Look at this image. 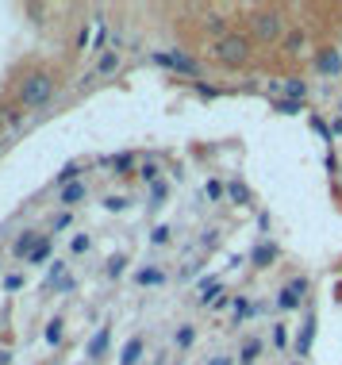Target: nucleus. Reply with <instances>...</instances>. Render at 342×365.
<instances>
[{
  "instance_id": "nucleus-1",
  "label": "nucleus",
  "mask_w": 342,
  "mask_h": 365,
  "mask_svg": "<svg viewBox=\"0 0 342 365\" xmlns=\"http://www.w3.org/2000/svg\"><path fill=\"white\" fill-rule=\"evenodd\" d=\"M250 31L258 43H285V16L277 12V8H258V12H250Z\"/></svg>"
},
{
  "instance_id": "nucleus-2",
  "label": "nucleus",
  "mask_w": 342,
  "mask_h": 365,
  "mask_svg": "<svg viewBox=\"0 0 342 365\" xmlns=\"http://www.w3.org/2000/svg\"><path fill=\"white\" fill-rule=\"evenodd\" d=\"M51 96H54V77L46 70H35V73H27L24 81H19V104L43 108V104H51Z\"/></svg>"
},
{
  "instance_id": "nucleus-3",
  "label": "nucleus",
  "mask_w": 342,
  "mask_h": 365,
  "mask_svg": "<svg viewBox=\"0 0 342 365\" xmlns=\"http://www.w3.org/2000/svg\"><path fill=\"white\" fill-rule=\"evenodd\" d=\"M250 38L247 35H239V31H227L223 38H216V62L223 66H231V70H239V66H247L250 62Z\"/></svg>"
},
{
  "instance_id": "nucleus-4",
  "label": "nucleus",
  "mask_w": 342,
  "mask_h": 365,
  "mask_svg": "<svg viewBox=\"0 0 342 365\" xmlns=\"http://www.w3.org/2000/svg\"><path fill=\"white\" fill-rule=\"evenodd\" d=\"M304 296H308V277H292L285 289L277 292V312H296V308H304Z\"/></svg>"
},
{
  "instance_id": "nucleus-5",
  "label": "nucleus",
  "mask_w": 342,
  "mask_h": 365,
  "mask_svg": "<svg viewBox=\"0 0 342 365\" xmlns=\"http://www.w3.org/2000/svg\"><path fill=\"white\" fill-rule=\"evenodd\" d=\"M154 62L165 66V70H177L185 77H200V62L197 58H189L185 51H170V54H154Z\"/></svg>"
},
{
  "instance_id": "nucleus-6",
  "label": "nucleus",
  "mask_w": 342,
  "mask_h": 365,
  "mask_svg": "<svg viewBox=\"0 0 342 365\" xmlns=\"http://www.w3.org/2000/svg\"><path fill=\"white\" fill-rule=\"evenodd\" d=\"M281 93V101H304L308 96V81L304 77H285V81L273 85V96Z\"/></svg>"
},
{
  "instance_id": "nucleus-7",
  "label": "nucleus",
  "mask_w": 342,
  "mask_h": 365,
  "mask_svg": "<svg viewBox=\"0 0 342 365\" xmlns=\"http://www.w3.org/2000/svg\"><path fill=\"white\" fill-rule=\"evenodd\" d=\"M316 70L327 73V77H338L342 73V54L335 46H323V51H316Z\"/></svg>"
},
{
  "instance_id": "nucleus-8",
  "label": "nucleus",
  "mask_w": 342,
  "mask_h": 365,
  "mask_svg": "<svg viewBox=\"0 0 342 365\" xmlns=\"http://www.w3.org/2000/svg\"><path fill=\"white\" fill-rule=\"evenodd\" d=\"M277 258H281L277 242H258V246L250 250V265H254V269H269V265L277 262Z\"/></svg>"
},
{
  "instance_id": "nucleus-9",
  "label": "nucleus",
  "mask_w": 342,
  "mask_h": 365,
  "mask_svg": "<svg viewBox=\"0 0 342 365\" xmlns=\"http://www.w3.org/2000/svg\"><path fill=\"white\" fill-rule=\"evenodd\" d=\"M311 342H316V315L308 312L304 327H300V334H296V358H308V354H311Z\"/></svg>"
},
{
  "instance_id": "nucleus-10",
  "label": "nucleus",
  "mask_w": 342,
  "mask_h": 365,
  "mask_svg": "<svg viewBox=\"0 0 342 365\" xmlns=\"http://www.w3.org/2000/svg\"><path fill=\"white\" fill-rule=\"evenodd\" d=\"M38 242H43V235H35V231H24V235L16 239V246H12V250H16V258H31Z\"/></svg>"
},
{
  "instance_id": "nucleus-11",
  "label": "nucleus",
  "mask_w": 342,
  "mask_h": 365,
  "mask_svg": "<svg viewBox=\"0 0 342 365\" xmlns=\"http://www.w3.org/2000/svg\"><path fill=\"white\" fill-rule=\"evenodd\" d=\"M85 181H73V185H66V189H58V200L66 204V208H73V204H81L85 200Z\"/></svg>"
},
{
  "instance_id": "nucleus-12",
  "label": "nucleus",
  "mask_w": 342,
  "mask_h": 365,
  "mask_svg": "<svg viewBox=\"0 0 342 365\" xmlns=\"http://www.w3.org/2000/svg\"><path fill=\"white\" fill-rule=\"evenodd\" d=\"M258 354H261V339H247L239 346V361L242 365H254V361H258Z\"/></svg>"
},
{
  "instance_id": "nucleus-13",
  "label": "nucleus",
  "mask_w": 342,
  "mask_h": 365,
  "mask_svg": "<svg viewBox=\"0 0 342 365\" xmlns=\"http://www.w3.org/2000/svg\"><path fill=\"white\" fill-rule=\"evenodd\" d=\"M108 339H112V331H108V327L96 331V339L89 342V358H93V361H96V358H104V350H108Z\"/></svg>"
},
{
  "instance_id": "nucleus-14",
  "label": "nucleus",
  "mask_w": 342,
  "mask_h": 365,
  "mask_svg": "<svg viewBox=\"0 0 342 365\" xmlns=\"http://www.w3.org/2000/svg\"><path fill=\"white\" fill-rule=\"evenodd\" d=\"M219 292H223V284H219L216 277L200 281V304H216V300H219Z\"/></svg>"
},
{
  "instance_id": "nucleus-15",
  "label": "nucleus",
  "mask_w": 342,
  "mask_h": 365,
  "mask_svg": "<svg viewBox=\"0 0 342 365\" xmlns=\"http://www.w3.org/2000/svg\"><path fill=\"white\" fill-rule=\"evenodd\" d=\"M139 358H142V339H131L120 354V365H139Z\"/></svg>"
},
{
  "instance_id": "nucleus-16",
  "label": "nucleus",
  "mask_w": 342,
  "mask_h": 365,
  "mask_svg": "<svg viewBox=\"0 0 342 365\" xmlns=\"http://www.w3.org/2000/svg\"><path fill=\"white\" fill-rule=\"evenodd\" d=\"M273 112H281V115H300V112H304V101H281V96H273Z\"/></svg>"
},
{
  "instance_id": "nucleus-17",
  "label": "nucleus",
  "mask_w": 342,
  "mask_h": 365,
  "mask_svg": "<svg viewBox=\"0 0 342 365\" xmlns=\"http://www.w3.org/2000/svg\"><path fill=\"white\" fill-rule=\"evenodd\" d=\"M77 177H81V165L70 162V165H62V173L54 177V185H58V189H66V185H73V181H77Z\"/></svg>"
},
{
  "instance_id": "nucleus-18",
  "label": "nucleus",
  "mask_w": 342,
  "mask_h": 365,
  "mask_svg": "<svg viewBox=\"0 0 342 365\" xmlns=\"http://www.w3.org/2000/svg\"><path fill=\"white\" fill-rule=\"evenodd\" d=\"M115 70H120V54H115V51H104L100 62H96V73H115Z\"/></svg>"
},
{
  "instance_id": "nucleus-19",
  "label": "nucleus",
  "mask_w": 342,
  "mask_h": 365,
  "mask_svg": "<svg viewBox=\"0 0 342 365\" xmlns=\"http://www.w3.org/2000/svg\"><path fill=\"white\" fill-rule=\"evenodd\" d=\"M227 196H231V204H250V189L242 181H231L227 185Z\"/></svg>"
},
{
  "instance_id": "nucleus-20",
  "label": "nucleus",
  "mask_w": 342,
  "mask_h": 365,
  "mask_svg": "<svg viewBox=\"0 0 342 365\" xmlns=\"http://www.w3.org/2000/svg\"><path fill=\"white\" fill-rule=\"evenodd\" d=\"M108 165H112L115 173H131L135 170V158L131 154H115V158H108Z\"/></svg>"
},
{
  "instance_id": "nucleus-21",
  "label": "nucleus",
  "mask_w": 342,
  "mask_h": 365,
  "mask_svg": "<svg viewBox=\"0 0 342 365\" xmlns=\"http://www.w3.org/2000/svg\"><path fill=\"white\" fill-rule=\"evenodd\" d=\"M304 43H308L304 31H292V35H285V54H300V51H304Z\"/></svg>"
},
{
  "instance_id": "nucleus-22",
  "label": "nucleus",
  "mask_w": 342,
  "mask_h": 365,
  "mask_svg": "<svg viewBox=\"0 0 342 365\" xmlns=\"http://www.w3.org/2000/svg\"><path fill=\"white\" fill-rule=\"evenodd\" d=\"M135 281H139V284H162L165 273L162 269H139V273H135Z\"/></svg>"
},
{
  "instance_id": "nucleus-23",
  "label": "nucleus",
  "mask_w": 342,
  "mask_h": 365,
  "mask_svg": "<svg viewBox=\"0 0 342 365\" xmlns=\"http://www.w3.org/2000/svg\"><path fill=\"white\" fill-rule=\"evenodd\" d=\"M192 342H197V331H192L189 323H185V327H177V346H181V350H189Z\"/></svg>"
},
{
  "instance_id": "nucleus-24",
  "label": "nucleus",
  "mask_w": 342,
  "mask_h": 365,
  "mask_svg": "<svg viewBox=\"0 0 342 365\" xmlns=\"http://www.w3.org/2000/svg\"><path fill=\"white\" fill-rule=\"evenodd\" d=\"M46 342H51V346H58V342H62V319H51V323H46Z\"/></svg>"
},
{
  "instance_id": "nucleus-25",
  "label": "nucleus",
  "mask_w": 342,
  "mask_h": 365,
  "mask_svg": "<svg viewBox=\"0 0 342 365\" xmlns=\"http://www.w3.org/2000/svg\"><path fill=\"white\" fill-rule=\"evenodd\" d=\"M204 192H208V200H223V196H227V185H223V181H208V185H204Z\"/></svg>"
},
{
  "instance_id": "nucleus-26",
  "label": "nucleus",
  "mask_w": 342,
  "mask_h": 365,
  "mask_svg": "<svg viewBox=\"0 0 342 365\" xmlns=\"http://www.w3.org/2000/svg\"><path fill=\"white\" fill-rule=\"evenodd\" d=\"M46 258H51V239H43V242H38V246H35V254H31L27 262L38 265V262H46Z\"/></svg>"
},
{
  "instance_id": "nucleus-27",
  "label": "nucleus",
  "mask_w": 342,
  "mask_h": 365,
  "mask_svg": "<svg viewBox=\"0 0 342 365\" xmlns=\"http://www.w3.org/2000/svg\"><path fill=\"white\" fill-rule=\"evenodd\" d=\"M250 312H254V304H247L242 296H234V319H247Z\"/></svg>"
},
{
  "instance_id": "nucleus-28",
  "label": "nucleus",
  "mask_w": 342,
  "mask_h": 365,
  "mask_svg": "<svg viewBox=\"0 0 342 365\" xmlns=\"http://www.w3.org/2000/svg\"><path fill=\"white\" fill-rule=\"evenodd\" d=\"M123 265H127L123 254H115V258H108V277H120V273H123Z\"/></svg>"
},
{
  "instance_id": "nucleus-29",
  "label": "nucleus",
  "mask_w": 342,
  "mask_h": 365,
  "mask_svg": "<svg viewBox=\"0 0 342 365\" xmlns=\"http://www.w3.org/2000/svg\"><path fill=\"white\" fill-rule=\"evenodd\" d=\"M139 177H142V181H150V185H154V181H158V162H146L142 170H139Z\"/></svg>"
},
{
  "instance_id": "nucleus-30",
  "label": "nucleus",
  "mask_w": 342,
  "mask_h": 365,
  "mask_svg": "<svg viewBox=\"0 0 342 365\" xmlns=\"http://www.w3.org/2000/svg\"><path fill=\"white\" fill-rule=\"evenodd\" d=\"M150 200H154V208L165 200V181H154V185H150Z\"/></svg>"
},
{
  "instance_id": "nucleus-31",
  "label": "nucleus",
  "mask_w": 342,
  "mask_h": 365,
  "mask_svg": "<svg viewBox=\"0 0 342 365\" xmlns=\"http://www.w3.org/2000/svg\"><path fill=\"white\" fill-rule=\"evenodd\" d=\"M273 346H277V350H281V346H289V331L281 327V323L273 327Z\"/></svg>"
},
{
  "instance_id": "nucleus-32",
  "label": "nucleus",
  "mask_w": 342,
  "mask_h": 365,
  "mask_svg": "<svg viewBox=\"0 0 342 365\" xmlns=\"http://www.w3.org/2000/svg\"><path fill=\"white\" fill-rule=\"evenodd\" d=\"M104 208H108V212H123L127 208V196H108V200H104Z\"/></svg>"
},
{
  "instance_id": "nucleus-33",
  "label": "nucleus",
  "mask_w": 342,
  "mask_h": 365,
  "mask_svg": "<svg viewBox=\"0 0 342 365\" xmlns=\"http://www.w3.org/2000/svg\"><path fill=\"white\" fill-rule=\"evenodd\" d=\"M150 242H154V246H162V242H170V227H154V235H150Z\"/></svg>"
},
{
  "instance_id": "nucleus-34",
  "label": "nucleus",
  "mask_w": 342,
  "mask_h": 365,
  "mask_svg": "<svg viewBox=\"0 0 342 365\" xmlns=\"http://www.w3.org/2000/svg\"><path fill=\"white\" fill-rule=\"evenodd\" d=\"M311 127H316V131H319V135H323V139H327V143H331V139H335V135H331V127H327L323 120H319V115H311Z\"/></svg>"
},
{
  "instance_id": "nucleus-35",
  "label": "nucleus",
  "mask_w": 342,
  "mask_h": 365,
  "mask_svg": "<svg viewBox=\"0 0 342 365\" xmlns=\"http://www.w3.org/2000/svg\"><path fill=\"white\" fill-rule=\"evenodd\" d=\"M197 93L204 96V101H216V96H219V88H212V85H204V81H197Z\"/></svg>"
},
{
  "instance_id": "nucleus-36",
  "label": "nucleus",
  "mask_w": 342,
  "mask_h": 365,
  "mask_svg": "<svg viewBox=\"0 0 342 365\" xmlns=\"http://www.w3.org/2000/svg\"><path fill=\"white\" fill-rule=\"evenodd\" d=\"M89 246H93V239H89V235H77V239H73V254H85Z\"/></svg>"
},
{
  "instance_id": "nucleus-37",
  "label": "nucleus",
  "mask_w": 342,
  "mask_h": 365,
  "mask_svg": "<svg viewBox=\"0 0 342 365\" xmlns=\"http://www.w3.org/2000/svg\"><path fill=\"white\" fill-rule=\"evenodd\" d=\"M4 289H8V292H16V289H24V277H19V273H12V277H8V281H4Z\"/></svg>"
},
{
  "instance_id": "nucleus-38",
  "label": "nucleus",
  "mask_w": 342,
  "mask_h": 365,
  "mask_svg": "<svg viewBox=\"0 0 342 365\" xmlns=\"http://www.w3.org/2000/svg\"><path fill=\"white\" fill-rule=\"evenodd\" d=\"M62 227H70V212H62V215H54V231H62Z\"/></svg>"
},
{
  "instance_id": "nucleus-39",
  "label": "nucleus",
  "mask_w": 342,
  "mask_h": 365,
  "mask_svg": "<svg viewBox=\"0 0 342 365\" xmlns=\"http://www.w3.org/2000/svg\"><path fill=\"white\" fill-rule=\"evenodd\" d=\"M54 289H58V292H70V289H73V277H62V281L54 284Z\"/></svg>"
},
{
  "instance_id": "nucleus-40",
  "label": "nucleus",
  "mask_w": 342,
  "mask_h": 365,
  "mask_svg": "<svg viewBox=\"0 0 342 365\" xmlns=\"http://www.w3.org/2000/svg\"><path fill=\"white\" fill-rule=\"evenodd\" d=\"M331 135H342V115H335V123H331Z\"/></svg>"
},
{
  "instance_id": "nucleus-41",
  "label": "nucleus",
  "mask_w": 342,
  "mask_h": 365,
  "mask_svg": "<svg viewBox=\"0 0 342 365\" xmlns=\"http://www.w3.org/2000/svg\"><path fill=\"white\" fill-rule=\"evenodd\" d=\"M208 365H231V361H227V358H212Z\"/></svg>"
}]
</instances>
